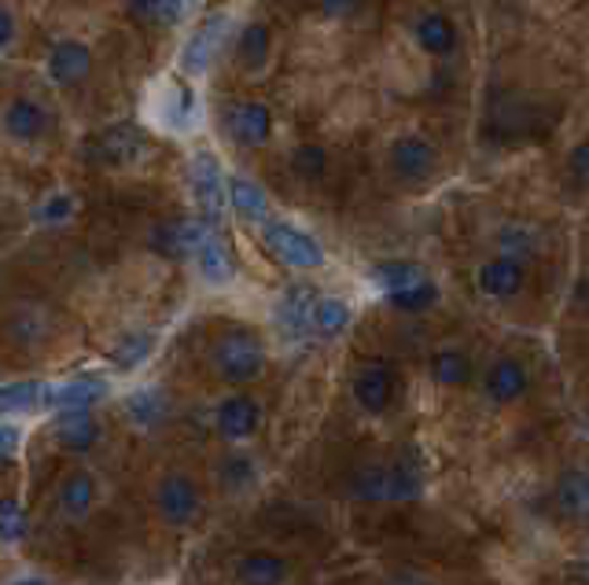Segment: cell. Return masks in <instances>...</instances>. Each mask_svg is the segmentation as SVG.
Instances as JSON below:
<instances>
[{"label":"cell","instance_id":"7402d4cb","mask_svg":"<svg viewBox=\"0 0 589 585\" xmlns=\"http://www.w3.org/2000/svg\"><path fill=\"white\" fill-rule=\"evenodd\" d=\"M524 390H527V373H524V365H519L516 357H501V361L490 365L487 394L494 398V402H516Z\"/></svg>","mask_w":589,"mask_h":585},{"label":"cell","instance_id":"b9f144b4","mask_svg":"<svg viewBox=\"0 0 589 585\" xmlns=\"http://www.w3.org/2000/svg\"><path fill=\"white\" fill-rule=\"evenodd\" d=\"M19 37V23H15V12L8 4H0V52H8V48L15 45Z\"/></svg>","mask_w":589,"mask_h":585},{"label":"cell","instance_id":"3957f363","mask_svg":"<svg viewBox=\"0 0 589 585\" xmlns=\"http://www.w3.org/2000/svg\"><path fill=\"white\" fill-rule=\"evenodd\" d=\"M148 119L167 133H188L196 125V93L181 77H162L148 96Z\"/></svg>","mask_w":589,"mask_h":585},{"label":"cell","instance_id":"5b68a950","mask_svg":"<svg viewBox=\"0 0 589 585\" xmlns=\"http://www.w3.org/2000/svg\"><path fill=\"white\" fill-rule=\"evenodd\" d=\"M100 501H103V483H100V475L89 472V467H74V472H66L52 490L56 515L74 520V523L89 520V515L100 509Z\"/></svg>","mask_w":589,"mask_h":585},{"label":"cell","instance_id":"484cf974","mask_svg":"<svg viewBox=\"0 0 589 585\" xmlns=\"http://www.w3.org/2000/svg\"><path fill=\"white\" fill-rule=\"evenodd\" d=\"M140 148H144V141L133 125H114V130L103 133V141H100V159H108L114 166H125V162L137 159Z\"/></svg>","mask_w":589,"mask_h":585},{"label":"cell","instance_id":"f1b7e54d","mask_svg":"<svg viewBox=\"0 0 589 585\" xmlns=\"http://www.w3.org/2000/svg\"><path fill=\"white\" fill-rule=\"evenodd\" d=\"M130 8L144 23H159V26H177L188 15V0H133Z\"/></svg>","mask_w":589,"mask_h":585},{"label":"cell","instance_id":"2e32d148","mask_svg":"<svg viewBox=\"0 0 589 585\" xmlns=\"http://www.w3.org/2000/svg\"><path fill=\"white\" fill-rule=\"evenodd\" d=\"M103 398H108V379L103 376H74L48 387V409H96Z\"/></svg>","mask_w":589,"mask_h":585},{"label":"cell","instance_id":"44dd1931","mask_svg":"<svg viewBox=\"0 0 589 585\" xmlns=\"http://www.w3.org/2000/svg\"><path fill=\"white\" fill-rule=\"evenodd\" d=\"M413 37H417V45L431 56H450L453 48H457V26L442 12L420 15L417 23H413Z\"/></svg>","mask_w":589,"mask_h":585},{"label":"cell","instance_id":"60d3db41","mask_svg":"<svg viewBox=\"0 0 589 585\" xmlns=\"http://www.w3.org/2000/svg\"><path fill=\"white\" fill-rule=\"evenodd\" d=\"M564 509H575V512L589 509V479L586 475H572V479L564 483Z\"/></svg>","mask_w":589,"mask_h":585},{"label":"cell","instance_id":"ba28073f","mask_svg":"<svg viewBox=\"0 0 589 585\" xmlns=\"http://www.w3.org/2000/svg\"><path fill=\"white\" fill-rule=\"evenodd\" d=\"M48 435L60 450L71 453H89L103 442V421L96 416V409H56Z\"/></svg>","mask_w":589,"mask_h":585},{"label":"cell","instance_id":"d6986e66","mask_svg":"<svg viewBox=\"0 0 589 585\" xmlns=\"http://www.w3.org/2000/svg\"><path fill=\"white\" fill-rule=\"evenodd\" d=\"M391 394H394V376L383 365H369L354 376V402L365 413H383L391 405Z\"/></svg>","mask_w":589,"mask_h":585},{"label":"cell","instance_id":"6da1fadb","mask_svg":"<svg viewBox=\"0 0 589 585\" xmlns=\"http://www.w3.org/2000/svg\"><path fill=\"white\" fill-rule=\"evenodd\" d=\"M52 125L56 119L52 111H48V103L30 93H15L0 103V136H4V144H12L19 151L41 148L48 133H52Z\"/></svg>","mask_w":589,"mask_h":585},{"label":"cell","instance_id":"d6a6232c","mask_svg":"<svg viewBox=\"0 0 589 585\" xmlns=\"http://www.w3.org/2000/svg\"><path fill=\"white\" fill-rule=\"evenodd\" d=\"M424 490V475H420V464L413 461V456H405L391 467V493L388 501H413V497H420Z\"/></svg>","mask_w":589,"mask_h":585},{"label":"cell","instance_id":"9a60e30c","mask_svg":"<svg viewBox=\"0 0 589 585\" xmlns=\"http://www.w3.org/2000/svg\"><path fill=\"white\" fill-rule=\"evenodd\" d=\"M317 291L310 284H292L284 295L277 298V325L284 328V336H306L314 328V306H317Z\"/></svg>","mask_w":589,"mask_h":585},{"label":"cell","instance_id":"d4e9b609","mask_svg":"<svg viewBox=\"0 0 589 585\" xmlns=\"http://www.w3.org/2000/svg\"><path fill=\"white\" fill-rule=\"evenodd\" d=\"M236 60H240V66H247V71H262V66L269 63V26L250 23L240 31Z\"/></svg>","mask_w":589,"mask_h":585},{"label":"cell","instance_id":"8fae6325","mask_svg":"<svg viewBox=\"0 0 589 585\" xmlns=\"http://www.w3.org/2000/svg\"><path fill=\"white\" fill-rule=\"evenodd\" d=\"M45 74L56 89H74V85H82L93 74V48L85 41H74V37H63L48 52Z\"/></svg>","mask_w":589,"mask_h":585},{"label":"cell","instance_id":"ee69618b","mask_svg":"<svg viewBox=\"0 0 589 585\" xmlns=\"http://www.w3.org/2000/svg\"><path fill=\"white\" fill-rule=\"evenodd\" d=\"M572 170H575V178L589 181V144H582V148L572 155Z\"/></svg>","mask_w":589,"mask_h":585},{"label":"cell","instance_id":"cb8c5ba5","mask_svg":"<svg viewBox=\"0 0 589 585\" xmlns=\"http://www.w3.org/2000/svg\"><path fill=\"white\" fill-rule=\"evenodd\" d=\"M229 207H233L244 221H269V199L250 178H229Z\"/></svg>","mask_w":589,"mask_h":585},{"label":"cell","instance_id":"f546056e","mask_svg":"<svg viewBox=\"0 0 589 585\" xmlns=\"http://www.w3.org/2000/svg\"><path fill=\"white\" fill-rule=\"evenodd\" d=\"M314 328L321 336H340L343 328H351V306L335 295H321L314 306Z\"/></svg>","mask_w":589,"mask_h":585},{"label":"cell","instance_id":"d590c367","mask_svg":"<svg viewBox=\"0 0 589 585\" xmlns=\"http://www.w3.org/2000/svg\"><path fill=\"white\" fill-rule=\"evenodd\" d=\"M221 483H225L229 490H244V486L255 483V461L244 453H233L225 464H221Z\"/></svg>","mask_w":589,"mask_h":585},{"label":"cell","instance_id":"4316f807","mask_svg":"<svg viewBox=\"0 0 589 585\" xmlns=\"http://www.w3.org/2000/svg\"><path fill=\"white\" fill-rule=\"evenodd\" d=\"M151 350H156V336H151V331H144V328H137V331H125L119 343H114L111 357H114V365H119V368L133 373V368H140L144 361L151 357Z\"/></svg>","mask_w":589,"mask_h":585},{"label":"cell","instance_id":"7c38bea8","mask_svg":"<svg viewBox=\"0 0 589 585\" xmlns=\"http://www.w3.org/2000/svg\"><path fill=\"white\" fill-rule=\"evenodd\" d=\"M122 413L140 431H156V427L170 421V394L156 383H144L122 398Z\"/></svg>","mask_w":589,"mask_h":585},{"label":"cell","instance_id":"4dcf8cb0","mask_svg":"<svg viewBox=\"0 0 589 585\" xmlns=\"http://www.w3.org/2000/svg\"><path fill=\"white\" fill-rule=\"evenodd\" d=\"M351 493L357 501H388L391 493V467H361L351 479Z\"/></svg>","mask_w":589,"mask_h":585},{"label":"cell","instance_id":"4fadbf2b","mask_svg":"<svg viewBox=\"0 0 589 585\" xmlns=\"http://www.w3.org/2000/svg\"><path fill=\"white\" fill-rule=\"evenodd\" d=\"M214 424L221 438H229V442H247V438L258 431V424H262V409H258V402L250 394H229L225 402L218 405Z\"/></svg>","mask_w":589,"mask_h":585},{"label":"cell","instance_id":"8d00e7d4","mask_svg":"<svg viewBox=\"0 0 589 585\" xmlns=\"http://www.w3.org/2000/svg\"><path fill=\"white\" fill-rule=\"evenodd\" d=\"M26 534V512L19 509V501H0V541L15 545Z\"/></svg>","mask_w":589,"mask_h":585},{"label":"cell","instance_id":"836d02e7","mask_svg":"<svg viewBox=\"0 0 589 585\" xmlns=\"http://www.w3.org/2000/svg\"><path fill=\"white\" fill-rule=\"evenodd\" d=\"M388 302L394 309H405V314H417V309H431L439 302V288L431 284L428 277L417 280L409 288H398V291H388Z\"/></svg>","mask_w":589,"mask_h":585},{"label":"cell","instance_id":"ffe728a7","mask_svg":"<svg viewBox=\"0 0 589 585\" xmlns=\"http://www.w3.org/2000/svg\"><path fill=\"white\" fill-rule=\"evenodd\" d=\"M524 288V266H519V258H498L490 261V266L479 269V291L490 298H512L516 291Z\"/></svg>","mask_w":589,"mask_h":585},{"label":"cell","instance_id":"83f0119b","mask_svg":"<svg viewBox=\"0 0 589 585\" xmlns=\"http://www.w3.org/2000/svg\"><path fill=\"white\" fill-rule=\"evenodd\" d=\"M284 560L273 552H250L244 560H236V578L240 582H284Z\"/></svg>","mask_w":589,"mask_h":585},{"label":"cell","instance_id":"9c48e42d","mask_svg":"<svg viewBox=\"0 0 589 585\" xmlns=\"http://www.w3.org/2000/svg\"><path fill=\"white\" fill-rule=\"evenodd\" d=\"M225 31H229V15H210L185 37L181 45V71L199 77L214 66L221 45H225Z\"/></svg>","mask_w":589,"mask_h":585},{"label":"cell","instance_id":"ab89813d","mask_svg":"<svg viewBox=\"0 0 589 585\" xmlns=\"http://www.w3.org/2000/svg\"><path fill=\"white\" fill-rule=\"evenodd\" d=\"M501 247H505V255L512 258L527 255V251H535V229H524V226L501 229Z\"/></svg>","mask_w":589,"mask_h":585},{"label":"cell","instance_id":"52a82bcc","mask_svg":"<svg viewBox=\"0 0 589 585\" xmlns=\"http://www.w3.org/2000/svg\"><path fill=\"white\" fill-rule=\"evenodd\" d=\"M192 195H196V207L203 210L207 221H218L229 207V178L221 173V162L210 151H196L188 166Z\"/></svg>","mask_w":589,"mask_h":585},{"label":"cell","instance_id":"7bdbcfd3","mask_svg":"<svg viewBox=\"0 0 589 585\" xmlns=\"http://www.w3.org/2000/svg\"><path fill=\"white\" fill-rule=\"evenodd\" d=\"M357 4H361V0H321L324 15H332V19L354 15V12H357Z\"/></svg>","mask_w":589,"mask_h":585},{"label":"cell","instance_id":"30bf717a","mask_svg":"<svg viewBox=\"0 0 589 585\" xmlns=\"http://www.w3.org/2000/svg\"><path fill=\"white\" fill-rule=\"evenodd\" d=\"M221 125H225L229 141L240 144V148H262L269 136H273V114L258 100L229 103L225 114H221Z\"/></svg>","mask_w":589,"mask_h":585},{"label":"cell","instance_id":"f35d334b","mask_svg":"<svg viewBox=\"0 0 589 585\" xmlns=\"http://www.w3.org/2000/svg\"><path fill=\"white\" fill-rule=\"evenodd\" d=\"M23 453V427L12 416H0V464L15 461Z\"/></svg>","mask_w":589,"mask_h":585},{"label":"cell","instance_id":"e0dca14e","mask_svg":"<svg viewBox=\"0 0 589 585\" xmlns=\"http://www.w3.org/2000/svg\"><path fill=\"white\" fill-rule=\"evenodd\" d=\"M192 261H196L199 277L207 280L210 288H225V284H233V280H236L233 255H229V247L214 236V232H207V236L196 243V251H192Z\"/></svg>","mask_w":589,"mask_h":585},{"label":"cell","instance_id":"74e56055","mask_svg":"<svg viewBox=\"0 0 589 585\" xmlns=\"http://www.w3.org/2000/svg\"><path fill=\"white\" fill-rule=\"evenodd\" d=\"M292 166H295V173H303V178H321L328 166V151L317 148V144H303V148H295Z\"/></svg>","mask_w":589,"mask_h":585},{"label":"cell","instance_id":"8992f818","mask_svg":"<svg viewBox=\"0 0 589 585\" xmlns=\"http://www.w3.org/2000/svg\"><path fill=\"white\" fill-rule=\"evenodd\" d=\"M156 509L170 526H188L196 523V515L203 509V493L199 483L188 472H167L156 483Z\"/></svg>","mask_w":589,"mask_h":585},{"label":"cell","instance_id":"277c9868","mask_svg":"<svg viewBox=\"0 0 589 585\" xmlns=\"http://www.w3.org/2000/svg\"><path fill=\"white\" fill-rule=\"evenodd\" d=\"M262 240L269 255L292 269H317L324 266V251L310 232L287 226V221H262Z\"/></svg>","mask_w":589,"mask_h":585},{"label":"cell","instance_id":"603a6c76","mask_svg":"<svg viewBox=\"0 0 589 585\" xmlns=\"http://www.w3.org/2000/svg\"><path fill=\"white\" fill-rule=\"evenodd\" d=\"M4 336L12 339L15 346L30 350V346H41L48 336H52V328H48L45 314L37 306H19L12 317H8V328Z\"/></svg>","mask_w":589,"mask_h":585},{"label":"cell","instance_id":"5bb4252c","mask_svg":"<svg viewBox=\"0 0 589 585\" xmlns=\"http://www.w3.org/2000/svg\"><path fill=\"white\" fill-rule=\"evenodd\" d=\"M391 170L409 184L428 181L434 173V148L420 136H398L391 144Z\"/></svg>","mask_w":589,"mask_h":585},{"label":"cell","instance_id":"ac0fdd59","mask_svg":"<svg viewBox=\"0 0 589 585\" xmlns=\"http://www.w3.org/2000/svg\"><path fill=\"white\" fill-rule=\"evenodd\" d=\"M48 409V383L41 379H15L0 387V416H30Z\"/></svg>","mask_w":589,"mask_h":585},{"label":"cell","instance_id":"7a4b0ae2","mask_svg":"<svg viewBox=\"0 0 589 585\" xmlns=\"http://www.w3.org/2000/svg\"><path fill=\"white\" fill-rule=\"evenodd\" d=\"M210 365H214V373L225 379V383L247 387L266 373V350L250 331L233 328L210 346Z\"/></svg>","mask_w":589,"mask_h":585},{"label":"cell","instance_id":"1f68e13d","mask_svg":"<svg viewBox=\"0 0 589 585\" xmlns=\"http://www.w3.org/2000/svg\"><path fill=\"white\" fill-rule=\"evenodd\" d=\"M431 376H434V383H442V387H461V383H468L471 365L465 354H457V350H439V354L431 357Z\"/></svg>","mask_w":589,"mask_h":585},{"label":"cell","instance_id":"e575fe53","mask_svg":"<svg viewBox=\"0 0 589 585\" xmlns=\"http://www.w3.org/2000/svg\"><path fill=\"white\" fill-rule=\"evenodd\" d=\"M417 280H424V269L417 261H383V266H376V284L383 288V295L417 284Z\"/></svg>","mask_w":589,"mask_h":585}]
</instances>
